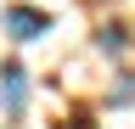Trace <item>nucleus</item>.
Returning <instances> with one entry per match:
<instances>
[{
  "label": "nucleus",
  "mask_w": 135,
  "mask_h": 129,
  "mask_svg": "<svg viewBox=\"0 0 135 129\" xmlns=\"http://www.w3.org/2000/svg\"><path fill=\"white\" fill-rule=\"evenodd\" d=\"M0 107L11 118H23V107H28V68L23 62H6L0 68Z\"/></svg>",
  "instance_id": "f257e3e1"
},
{
  "label": "nucleus",
  "mask_w": 135,
  "mask_h": 129,
  "mask_svg": "<svg viewBox=\"0 0 135 129\" xmlns=\"http://www.w3.org/2000/svg\"><path fill=\"white\" fill-rule=\"evenodd\" d=\"M45 28H51V11H40V6H11V11H6V34H11L17 45L40 39Z\"/></svg>",
  "instance_id": "f03ea898"
},
{
  "label": "nucleus",
  "mask_w": 135,
  "mask_h": 129,
  "mask_svg": "<svg viewBox=\"0 0 135 129\" xmlns=\"http://www.w3.org/2000/svg\"><path fill=\"white\" fill-rule=\"evenodd\" d=\"M96 45H101V51H107V56H118V51H124V45H129V34H124V28H118V23H107V28H101V34H96Z\"/></svg>",
  "instance_id": "7ed1b4c3"
},
{
  "label": "nucleus",
  "mask_w": 135,
  "mask_h": 129,
  "mask_svg": "<svg viewBox=\"0 0 135 129\" xmlns=\"http://www.w3.org/2000/svg\"><path fill=\"white\" fill-rule=\"evenodd\" d=\"M135 101V79H118V90H113V107H129Z\"/></svg>",
  "instance_id": "20e7f679"
}]
</instances>
